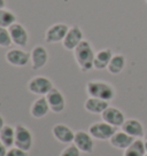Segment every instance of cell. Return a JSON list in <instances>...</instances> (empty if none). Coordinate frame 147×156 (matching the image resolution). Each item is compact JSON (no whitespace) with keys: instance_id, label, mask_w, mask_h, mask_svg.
<instances>
[{"instance_id":"cell-10","label":"cell","mask_w":147,"mask_h":156,"mask_svg":"<svg viewBox=\"0 0 147 156\" xmlns=\"http://www.w3.org/2000/svg\"><path fill=\"white\" fill-rule=\"evenodd\" d=\"M46 100L48 102L51 112H55V114L62 112L64 110V108H66V99H64V95L56 87H53L46 94Z\"/></svg>"},{"instance_id":"cell-21","label":"cell","mask_w":147,"mask_h":156,"mask_svg":"<svg viewBox=\"0 0 147 156\" xmlns=\"http://www.w3.org/2000/svg\"><path fill=\"white\" fill-rule=\"evenodd\" d=\"M0 140L4 142L7 148L14 146L15 144V127L12 125H5L0 131Z\"/></svg>"},{"instance_id":"cell-30","label":"cell","mask_w":147,"mask_h":156,"mask_svg":"<svg viewBox=\"0 0 147 156\" xmlns=\"http://www.w3.org/2000/svg\"><path fill=\"white\" fill-rule=\"evenodd\" d=\"M6 8V0H0V9Z\"/></svg>"},{"instance_id":"cell-32","label":"cell","mask_w":147,"mask_h":156,"mask_svg":"<svg viewBox=\"0 0 147 156\" xmlns=\"http://www.w3.org/2000/svg\"><path fill=\"white\" fill-rule=\"evenodd\" d=\"M145 1H146V2H147V0H145Z\"/></svg>"},{"instance_id":"cell-23","label":"cell","mask_w":147,"mask_h":156,"mask_svg":"<svg viewBox=\"0 0 147 156\" xmlns=\"http://www.w3.org/2000/svg\"><path fill=\"white\" fill-rule=\"evenodd\" d=\"M15 22H17V21H16V15L13 10L7 9V8L0 9V27L8 29Z\"/></svg>"},{"instance_id":"cell-3","label":"cell","mask_w":147,"mask_h":156,"mask_svg":"<svg viewBox=\"0 0 147 156\" xmlns=\"http://www.w3.org/2000/svg\"><path fill=\"white\" fill-rule=\"evenodd\" d=\"M53 87L52 80L46 76H34L28 83V90L32 94L39 97H46V94Z\"/></svg>"},{"instance_id":"cell-31","label":"cell","mask_w":147,"mask_h":156,"mask_svg":"<svg viewBox=\"0 0 147 156\" xmlns=\"http://www.w3.org/2000/svg\"><path fill=\"white\" fill-rule=\"evenodd\" d=\"M144 156H147V153H146V154H145V155H144Z\"/></svg>"},{"instance_id":"cell-28","label":"cell","mask_w":147,"mask_h":156,"mask_svg":"<svg viewBox=\"0 0 147 156\" xmlns=\"http://www.w3.org/2000/svg\"><path fill=\"white\" fill-rule=\"evenodd\" d=\"M6 124H5V119H4V117L0 115V131L4 129V126H5Z\"/></svg>"},{"instance_id":"cell-14","label":"cell","mask_w":147,"mask_h":156,"mask_svg":"<svg viewBox=\"0 0 147 156\" xmlns=\"http://www.w3.org/2000/svg\"><path fill=\"white\" fill-rule=\"evenodd\" d=\"M52 133L53 136L61 144H66V145H70L74 142L75 139V132L66 124L59 123L55 124L52 129Z\"/></svg>"},{"instance_id":"cell-29","label":"cell","mask_w":147,"mask_h":156,"mask_svg":"<svg viewBox=\"0 0 147 156\" xmlns=\"http://www.w3.org/2000/svg\"><path fill=\"white\" fill-rule=\"evenodd\" d=\"M144 146H145V151L147 153V133L144 136Z\"/></svg>"},{"instance_id":"cell-1","label":"cell","mask_w":147,"mask_h":156,"mask_svg":"<svg viewBox=\"0 0 147 156\" xmlns=\"http://www.w3.org/2000/svg\"><path fill=\"white\" fill-rule=\"evenodd\" d=\"M74 58L78 64L79 69L83 73H88L94 69V58L95 53L93 51V47L88 40L84 39L83 41L75 48L74 51Z\"/></svg>"},{"instance_id":"cell-20","label":"cell","mask_w":147,"mask_h":156,"mask_svg":"<svg viewBox=\"0 0 147 156\" xmlns=\"http://www.w3.org/2000/svg\"><path fill=\"white\" fill-rule=\"evenodd\" d=\"M125 63H127V60L125 56L122 54H115L113 55V58L110 60V62L108 64L107 70L112 75H118L121 73L125 68Z\"/></svg>"},{"instance_id":"cell-9","label":"cell","mask_w":147,"mask_h":156,"mask_svg":"<svg viewBox=\"0 0 147 156\" xmlns=\"http://www.w3.org/2000/svg\"><path fill=\"white\" fill-rule=\"evenodd\" d=\"M84 40V34L83 30L81 29L79 25H73L68 30V34L66 36V38L62 41L63 47L67 51H75V48L78 46Z\"/></svg>"},{"instance_id":"cell-12","label":"cell","mask_w":147,"mask_h":156,"mask_svg":"<svg viewBox=\"0 0 147 156\" xmlns=\"http://www.w3.org/2000/svg\"><path fill=\"white\" fill-rule=\"evenodd\" d=\"M74 145H76V147L81 151H83L85 154H90V153L93 151L94 148L93 136H91L88 132L79 130V131L75 132Z\"/></svg>"},{"instance_id":"cell-26","label":"cell","mask_w":147,"mask_h":156,"mask_svg":"<svg viewBox=\"0 0 147 156\" xmlns=\"http://www.w3.org/2000/svg\"><path fill=\"white\" fill-rule=\"evenodd\" d=\"M6 156H27V151H22V149L14 146L8 148V151H7Z\"/></svg>"},{"instance_id":"cell-25","label":"cell","mask_w":147,"mask_h":156,"mask_svg":"<svg viewBox=\"0 0 147 156\" xmlns=\"http://www.w3.org/2000/svg\"><path fill=\"white\" fill-rule=\"evenodd\" d=\"M81 153L82 151L76 147V145H71L70 144V145H68L63 151H61L60 156H81Z\"/></svg>"},{"instance_id":"cell-4","label":"cell","mask_w":147,"mask_h":156,"mask_svg":"<svg viewBox=\"0 0 147 156\" xmlns=\"http://www.w3.org/2000/svg\"><path fill=\"white\" fill-rule=\"evenodd\" d=\"M34 138L32 133L23 124H17L15 126V144L14 146L24 151H29L32 147Z\"/></svg>"},{"instance_id":"cell-11","label":"cell","mask_w":147,"mask_h":156,"mask_svg":"<svg viewBox=\"0 0 147 156\" xmlns=\"http://www.w3.org/2000/svg\"><path fill=\"white\" fill-rule=\"evenodd\" d=\"M31 55V67L34 70H40L43 69L48 62V52L43 45H37L34 46L32 51L30 52Z\"/></svg>"},{"instance_id":"cell-27","label":"cell","mask_w":147,"mask_h":156,"mask_svg":"<svg viewBox=\"0 0 147 156\" xmlns=\"http://www.w3.org/2000/svg\"><path fill=\"white\" fill-rule=\"evenodd\" d=\"M7 151H8V148L4 145V142L0 140V156H6Z\"/></svg>"},{"instance_id":"cell-5","label":"cell","mask_w":147,"mask_h":156,"mask_svg":"<svg viewBox=\"0 0 147 156\" xmlns=\"http://www.w3.org/2000/svg\"><path fill=\"white\" fill-rule=\"evenodd\" d=\"M117 132V127L106 122H95L88 127V133L98 140H109Z\"/></svg>"},{"instance_id":"cell-13","label":"cell","mask_w":147,"mask_h":156,"mask_svg":"<svg viewBox=\"0 0 147 156\" xmlns=\"http://www.w3.org/2000/svg\"><path fill=\"white\" fill-rule=\"evenodd\" d=\"M101 118H102L103 122L108 123L110 125H113L115 127L122 126L124 122H125V116H124V112L118 109L116 107H109L101 114Z\"/></svg>"},{"instance_id":"cell-7","label":"cell","mask_w":147,"mask_h":156,"mask_svg":"<svg viewBox=\"0 0 147 156\" xmlns=\"http://www.w3.org/2000/svg\"><path fill=\"white\" fill-rule=\"evenodd\" d=\"M5 58L6 61L10 66L22 68V67H25L30 62L31 55H30V53L25 52L24 49L22 48H12L6 53Z\"/></svg>"},{"instance_id":"cell-24","label":"cell","mask_w":147,"mask_h":156,"mask_svg":"<svg viewBox=\"0 0 147 156\" xmlns=\"http://www.w3.org/2000/svg\"><path fill=\"white\" fill-rule=\"evenodd\" d=\"M12 44H13V41H12V38H10L9 30L7 28L0 27V47L7 48Z\"/></svg>"},{"instance_id":"cell-16","label":"cell","mask_w":147,"mask_h":156,"mask_svg":"<svg viewBox=\"0 0 147 156\" xmlns=\"http://www.w3.org/2000/svg\"><path fill=\"white\" fill-rule=\"evenodd\" d=\"M121 127H122L123 132H125L127 134L133 136V138H142V136H145L142 124L138 119H134V118L125 119L124 124Z\"/></svg>"},{"instance_id":"cell-2","label":"cell","mask_w":147,"mask_h":156,"mask_svg":"<svg viewBox=\"0 0 147 156\" xmlns=\"http://www.w3.org/2000/svg\"><path fill=\"white\" fill-rule=\"evenodd\" d=\"M86 92L88 97L98 98L101 100H106L108 102L112 101L116 95V91L113 85L105 80H100V79H94V80L88 82Z\"/></svg>"},{"instance_id":"cell-8","label":"cell","mask_w":147,"mask_h":156,"mask_svg":"<svg viewBox=\"0 0 147 156\" xmlns=\"http://www.w3.org/2000/svg\"><path fill=\"white\" fill-rule=\"evenodd\" d=\"M13 44L19 47H25L29 43V32L23 24L15 22L8 28Z\"/></svg>"},{"instance_id":"cell-22","label":"cell","mask_w":147,"mask_h":156,"mask_svg":"<svg viewBox=\"0 0 147 156\" xmlns=\"http://www.w3.org/2000/svg\"><path fill=\"white\" fill-rule=\"evenodd\" d=\"M145 154H146V151L144 146V140L136 139L127 149H124L123 156H144Z\"/></svg>"},{"instance_id":"cell-18","label":"cell","mask_w":147,"mask_h":156,"mask_svg":"<svg viewBox=\"0 0 147 156\" xmlns=\"http://www.w3.org/2000/svg\"><path fill=\"white\" fill-rule=\"evenodd\" d=\"M109 141H110L112 146L117 149H127V147L134 141V138L127 134L125 132L118 131L109 139Z\"/></svg>"},{"instance_id":"cell-6","label":"cell","mask_w":147,"mask_h":156,"mask_svg":"<svg viewBox=\"0 0 147 156\" xmlns=\"http://www.w3.org/2000/svg\"><path fill=\"white\" fill-rule=\"evenodd\" d=\"M68 24L66 23H55L51 25L45 32V40L48 44H56V43H62L63 39L68 34L69 30Z\"/></svg>"},{"instance_id":"cell-17","label":"cell","mask_w":147,"mask_h":156,"mask_svg":"<svg viewBox=\"0 0 147 156\" xmlns=\"http://www.w3.org/2000/svg\"><path fill=\"white\" fill-rule=\"evenodd\" d=\"M109 107V102L106 100H101L98 98H88L84 103L85 110L91 114H102L107 108Z\"/></svg>"},{"instance_id":"cell-19","label":"cell","mask_w":147,"mask_h":156,"mask_svg":"<svg viewBox=\"0 0 147 156\" xmlns=\"http://www.w3.org/2000/svg\"><path fill=\"white\" fill-rule=\"evenodd\" d=\"M113 52L110 48H103L100 49L99 52L95 53L94 58V69L97 70H103L108 68V64L110 62V60L113 58Z\"/></svg>"},{"instance_id":"cell-15","label":"cell","mask_w":147,"mask_h":156,"mask_svg":"<svg viewBox=\"0 0 147 156\" xmlns=\"http://www.w3.org/2000/svg\"><path fill=\"white\" fill-rule=\"evenodd\" d=\"M51 112L48 102L46 100V97H39L37 100H34L31 107H30V114L34 118H44L48 112Z\"/></svg>"}]
</instances>
